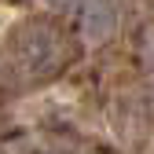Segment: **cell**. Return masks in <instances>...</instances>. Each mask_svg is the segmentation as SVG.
Returning <instances> with one entry per match:
<instances>
[{
  "instance_id": "cell-1",
  "label": "cell",
  "mask_w": 154,
  "mask_h": 154,
  "mask_svg": "<svg viewBox=\"0 0 154 154\" xmlns=\"http://www.w3.org/2000/svg\"><path fill=\"white\" fill-rule=\"evenodd\" d=\"M66 59V37L59 33V26L44 22V18H33V22H22L15 29V37L4 44V55H0V81L26 88L51 77Z\"/></svg>"
},
{
  "instance_id": "cell-2",
  "label": "cell",
  "mask_w": 154,
  "mask_h": 154,
  "mask_svg": "<svg viewBox=\"0 0 154 154\" xmlns=\"http://www.w3.org/2000/svg\"><path fill=\"white\" fill-rule=\"evenodd\" d=\"M81 26L92 41H103L118 29V4L114 0H81Z\"/></svg>"
},
{
  "instance_id": "cell-3",
  "label": "cell",
  "mask_w": 154,
  "mask_h": 154,
  "mask_svg": "<svg viewBox=\"0 0 154 154\" xmlns=\"http://www.w3.org/2000/svg\"><path fill=\"white\" fill-rule=\"evenodd\" d=\"M0 29H4V11H0Z\"/></svg>"
}]
</instances>
